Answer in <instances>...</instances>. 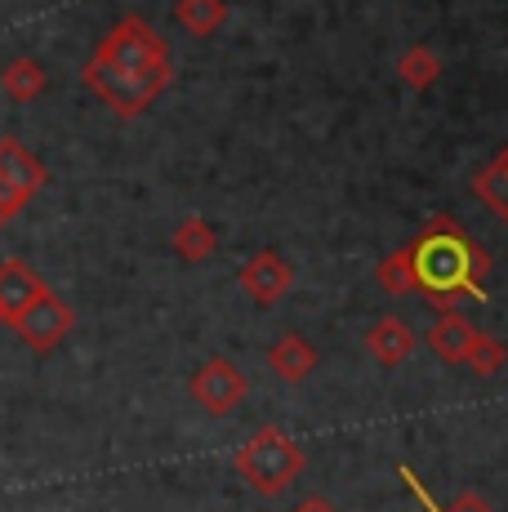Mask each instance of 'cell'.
Returning a JSON list of instances; mask_svg holds the SVG:
<instances>
[{"label":"cell","instance_id":"6da1fadb","mask_svg":"<svg viewBox=\"0 0 508 512\" xmlns=\"http://www.w3.org/2000/svg\"><path fill=\"white\" fill-rule=\"evenodd\" d=\"M415 263V294H424L428 308L451 312L459 299H486V277H491V254L473 241L451 214H433L424 232L410 245Z\"/></svg>","mask_w":508,"mask_h":512},{"label":"cell","instance_id":"7a4b0ae2","mask_svg":"<svg viewBox=\"0 0 508 512\" xmlns=\"http://www.w3.org/2000/svg\"><path fill=\"white\" fill-rule=\"evenodd\" d=\"M232 464H237V472L246 477L250 490H259V495H281V490L304 472L308 455L286 428H272L268 423V428H259L254 437H246V446L237 450Z\"/></svg>","mask_w":508,"mask_h":512},{"label":"cell","instance_id":"3957f363","mask_svg":"<svg viewBox=\"0 0 508 512\" xmlns=\"http://www.w3.org/2000/svg\"><path fill=\"white\" fill-rule=\"evenodd\" d=\"M81 76L116 116H139L170 90L174 67H161V72H125V67H112V63H103V58H90Z\"/></svg>","mask_w":508,"mask_h":512},{"label":"cell","instance_id":"277c9868","mask_svg":"<svg viewBox=\"0 0 508 512\" xmlns=\"http://www.w3.org/2000/svg\"><path fill=\"white\" fill-rule=\"evenodd\" d=\"M94 58H103V63H112V67H125V72H161V67H170V45H165V36L156 32L148 18L125 14L121 23L103 36Z\"/></svg>","mask_w":508,"mask_h":512},{"label":"cell","instance_id":"5b68a950","mask_svg":"<svg viewBox=\"0 0 508 512\" xmlns=\"http://www.w3.org/2000/svg\"><path fill=\"white\" fill-rule=\"evenodd\" d=\"M188 392H192V401H197L205 415L223 419V415H232V410L246 401L250 383H246V374H241V366H232L228 357H210V361H201L197 366Z\"/></svg>","mask_w":508,"mask_h":512},{"label":"cell","instance_id":"8992f818","mask_svg":"<svg viewBox=\"0 0 508 512\" xmlns=\"http://www.w3.org/2000/svg\"><path fill=\"white\" fill-rule=\"evenodd\" d=\"M14 330H18V339H23L32 352H54L58 343L76 330V312L67 308L54 290H45L41 299H36L32 308L14 321Z\"/></svg>","mask_w":508,"mask_h":512},{"label":"cell","instance_id":"52a82bcc","mask_svg":"<svg viewBox=\"0 0 508 512\" xmlns=\"http://www.w3.org/2000/svg\"><path fill=\"white\" fill-rule=\"evenodd\" d=\"M237 285L259 303V308H277V303L290 294V285H295V272H290V263L281 259L277 250H254L250 259L241 263Z\"/></svg>","mask_w":508,"mask_h":512},{"label":"cell","instance_id":"ba28073f","mask_svg":"<svg viewBox=\"0 0 508 512\" xmlns=\"http://www.w3.org/2000/svg\"><path fill=\"white\" fill-rule=\"evenodd\" d=\"M45 183H50V170L41 165V156H36L23 139L5 134V139H0V187L27 205Z\"/></svg>","mask_w":508,"mask_h":512},{"label":"cell","instance_id":"9c48e42d","mask_svg":"<svg viewBox=\"0 0 508 512\" xmlns=\"http://www.w3.org/2000/svg\"><path fill=\"white\" fill-rule=\"evenodd\" d=\"M477 334L482 330H477L464 312L451 308V312H437V321L424 330V343L437 361H446V366H464L468 352H473V343H477Z\"/></svg>","mask_w":508,"mask_h":512},{"label":"cell","instance_id":"30bf717a","mask_svg":"<svg viewBox=\"0 0 508 512\" xmlns=\"http://www.w3.org/2000/svg\"><path fill=\"white\" fill-rule=\"evenodd\" d=\"M45 290H50V285L36 277L23 259H5V263H0V321H9V326H14V321L23 317V312L32 308Z\"/></svg>","mask_w":508,"mask_h":512},{"label":"cell","instance_id":"8fae6325","mask_svg":"<svg viewBox=\"0 0 508 512\" xmlns=\"http://www.w3.org/2000/svg\"><path fill=\"white\" fill-rule=\"evenodd\" d=\"M415 330L406 326L402 317H379V321H370V330H366V352L379 361V366H402V361H410V352H415Z\"/></svg>","mask_w":508,"mask_h":512},{"label":"cell","instance_id":"7c38bea8","mask_svg":"<svg viewBox=\"0 0 508 512\" xmlns=\"http://www.w3.org/2000/svg\"><path fill=\"white\" fill-rule=\"evenodd\" d=\"M317 366H321V357L304 334H281V339L268 348V370L277 374L281 383H304Z\"/></svg>","mask_w":508,"mask_h":512},{"label":"cell","instance_id":"4fadbf2b","mask_svg":"<svg viewBox=\"0 0 508 512\" xmlns=\"http://www.w3.org/2000/svg\"><path fill=\"white\" fill-rule=\"evenodd\" d=\"M170 245H174V254H179L183 263H205L214 250H219V232L210 228V219H201V214H188V219L174 228Z\"/></svg>","mask_w":508,"mask_h":512},{"label":"cell","instance_id":"5bb4252c","mask_svg":"<svg viewBox=\"0 0 508 512\" xmlns=\"http://www.w3.org/2000/svg\"><path fill=\"white\" fill-rule=\"evenodd\" d=\"M0 90L14 98V103H32V98H41L50 90V76H45V67L36 58H14L0 72Z\"/></svg>","mask_w":508,"mask_h":512},{"label":"cell","instance_id":"9a60e30c","mask_svg":"<svg viewBox=\"0 0 508 512\" xmlns=\"http://www.w3.org/2000/svg\"><path fill=\"white\" fill-rule=\"evenodd\" d=\"M397 76H402L415 94H424V90H433V85L442 81V58H437L428 45H410L406 54L397 58Z\"/></svg>","mask_w":508,"mask_h":512},{"label":"cell","instance_id":"2e32d148","mask_svg":"<svg viewBox=\"0 0 508 512\" xmlns=\"http://www.w3.org/2000/svg\"><path fill=\"white\" fill-rule=\"evenodd\" d=\"M473 192L482 196V201L491 205V210L508 223V143L500 147V152H495V161L473 179Z\"/></svg>","mask_w":508,"mask_h":512},{"label":"cell","instance_id":"e0dca14e","mask_svg":"<svg viewBox=\"0 0 508 512\" xmlns=\"http://www.w3.org/2000/svg\"><path fill=\"white\" fill-rule=\"evenodd\" d=\"M174 18H179L192 36H210V32H219L223 18H228V0H179Z\"/></svg>","mask_w":508,"mask_h":512},{"label":"cell","instance_id":"ac0fdd59","mask_svg":"<svg viewBox=\"0 0 508 512\" xmlns=\"http://www.w3.org/2000/svg\"><path fill=\"white\" fill-rule=\"evenodd\" d=\"M375 277H379V285H384L388 294H397V299H402V294H415V263H410V245L406 250L384 254Z\"/></svg>","mask_w":508,"mask_h":512},{"label":"cell","instance_id":"d6986e66","mask_svg":"<svg viewBox=\"0 0 508 512\" xmlns=\"http://www.w3.org/2000/svg\"><path fill=\"white\" fill-rule=\"evenodd\" d=\"M508 366V348L495 334H477V343H473V352H468V361H464V370H473L477 379H495Z\"/></svg>","mask_w":508,"mask_h":512},{"label":"cell","instance_id":"ffe728a7","mask_svg":"<svg viewBox=\"0 0 508 512\" xmlns=\"http://www.w3.org/2000/svg\"><path fill=\"white\" fill-rule=\"evenodd\" d=\"M402 481H406L410 490H415L419 499H424V508H433V499H428V490L419 486V477H415V472H410V468H402ZM433 512H442V508H433ZM446 512H495V508L486 504L482 495H459V499H451V508H446Z\"/></svg>","mask_w":508,"mask_h":512},{"label":"cell","instance_id":"44dd1931","mask_svg":"<svg viewBox=\"0 0 508 512\" xmlns=\"http://www.w3.org/2000/svg\"><path fill=\"white\" fill-rule=\"evenodd\" d=\"M18 210H23V201H18V196H9V192H5V187H0V228H5V223H9V219H14V214H18Z\"/></svg>","mask_w":508,"mask_h":512},{"label":"cell","instance_id":"7402d4cb","mask_svg":"<svg viewBox=\"0 0 508 512\" xmlns=\"http://www.w3.org/2000/svg\"><path fill=\"white\" fill-rule=\"evenodd\" d=\"M295 512H335V504H330L326 495H308V499H299Z\"/></svg>","mask_w":508,"mask_h":512}]
</instances>
